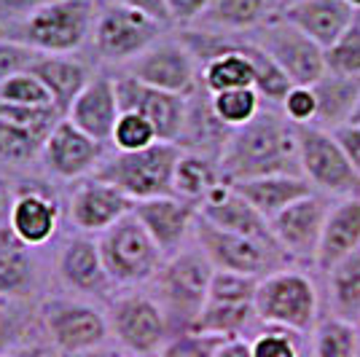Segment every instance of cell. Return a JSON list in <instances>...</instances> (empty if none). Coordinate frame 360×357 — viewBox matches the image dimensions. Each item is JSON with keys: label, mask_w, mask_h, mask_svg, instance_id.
Listing matches in <instances>:
<instances>
[{"label": "cell", "mask_w": 360, "mask_h": 357, "mask_svg": "<svg viewBox=\"0 0 360 357\" xmlns=\"http://www.w3.org/2000/svg\"><path fill=\"white\" fill-rule=\"evenodd\" d=\"M178 143H153L143 150H108L94 178L121 188L135 202L175 196V167L180 162Z\"/></svg>", "instance_id": "cell-4"}, {"label": "cell", "mask_w": 360, "mask_h": 357, "mask_svg": "<svg viewBox=\"0 0 360 357\" xmlns=\"http://www.w3.org/2000/svg\"><path fill=\"white\" fill-rule=\"evenodd\" d=\"M326 304L328 314L360 325V250L326 271Z\"/></svg>", "instance_id": "cell-31"}, {"label": "cell", "mask_w": 360, "mask_h": 357, "mask_svg": "<svg viewBox=\"0 0 360 357\" xmlns=\"http://www.w3.org/2000/svg\"><path fill=\"white\" fill-rule=\"evenodd\" d=\"M110 145L94 140L91 134L78 129L70 119H62L44 143L41 167L46 178L60 180V183H78L84 178H91L97 172L100 162L108 156Z\"/></svg>", "instance_id": "cell-15"}, {"label": "cell", "mask_w": 360, "mask_h": 357, "mask_svg": "<svg viewBox=\"0 0 360 357\" xmlns=\"http://www.w3.org/2000/svg\"><path fill=\"white\" fill-rule=\"evenodd\" d=\"M14 202H16V180L8 178V175H0V226H8Z\"/></svg>", "instance_id": "cell-50"}, {"label": "cell", "mask_w": 360, "mask_h": 357, "mask_svg": "<svg viewBox=\"0 0 360 357\" xmlns=\"http://www.w3.org/2000/svg\"><path fill=\"white\" fill-rule=\"evenodd\" d=\"M218 167L226 183L266 175H301L296 124L285 119L280 105H264L250 124L231 132Z\"/></svg>", "instance_id": "cell-1"}, {"label": "cell", "mask_w": 360, "mask_h": 357, "mask_svg": "<svg viewBox=\"0 0 360 357\" xmlns=\"http://www.w3.org/2000/svg\"><path fill=\"white\" fill-rule=\"evenodd\" d=\"M360 250V196L352 199H339L333 202L323 239H320V250H317L315 268L320 274H326L336 264H342L345 258L355 255Z\"/></svg>", "instance_id": "cell-24"}, {"label": "cell", "mask_w": 360, "mask_h": 357, "mask_svg": "<svg viewBox=\"0 0 360 357\" xmlns=\"http://www.w3.org/2000/svg\"><path fill=\"white\" fill-rule=\"evenodd\" d=\"M277 3V14L283 11V8H288V6H293V3H299V0H274Z\"/></svg>", "instance_id": "cell-56"}, {"label": "cell", "mask_w": 360, "mask_h": 357, "mask_svg": "<svg viewBox=\"0 0 360 357\" xmlns=\"http://www.w3.org/2000/svg\"><path fill=\"white\" fill-rule=\"evenodd\" d=\"M349 124L360 126V97H358V105H355V110H352V119H349Z\"/></svg>", "instance_id": "cell-55"}, {"label": "cell", "mask_w": 360, "mask_h": 357, "mask_svg": "<svg viewBox=\"0 0 360 357\" xmlns=\"http://www.w3.org/2000/svg\"><path fill=\"white\" fill-rule=\"evenodd\" d=\"M30 73H35L44 81L54 100V108L62 116H68L75 97L84 91V86L89 84L97 70L78 54H41L30 67Z\"/></svg>", "instance_id": "cell-26"}, {"label": "cell", "mask_w": 360, "mask_h": 357, "mask_svg": "<svg viewBox=\"0 0 360 357\" xmlns=\"http://www.w3.org/2000/svg\"><path fill=\"white\" fill-rule=\"evenodd\" d=\"M22 242L16 239V234L8 228V226H0V255L8 253V250H14V247H19Z\"/></svg>", "instance_id": "cell-54"}, {"label": "cell", "mask_w": 360, "mask_h": 357, "mask_svg": "<svg viewBox=\"0 0 360 357\" xmlns=\"http://www.w3.org/2000/svg\"><path fill=\"white\" fill-rule=\"evenodd\" d=\"M0 103L30 105V108H54V100L46 89V84L35 73L11 75L0 84Z\"/></svg>", "instance_id": "cell-39"}, {"label": "cell", "mask_w": 360, "mask_h": 357, "mask_svg": "<svg viewBox=\"0 0 360 357\" xmlns=\"http://www.w3.org/2000/svg\"><path fill=\"white\" fill-rule=\"evenodd\" d=\"M62 215H65V207H62L60 196L54 194L51 183L38 178L16 180V202L11 209L8 228L25 247L30 250L46 247L60 234Z\"/></svg>", "instance_id": "cell-17"}, {"label": "cell", "mask_w": 360, "mask_h": 357, "mask_svg": "<svg viewBox=\"0 0 360 357\" xmlns=\"http://www.w3.org/2000/svg\"><path fill=\"white\" fill-rule=\"evenodd\" d=\"M3 357H49V352H46V344L30 342V344L16 346V349H11V352H6Z\"/></svg>", "instance_id": "cell-53"}, {"label": "cell", "mask_w": 360, "mask_h": 357, "mask_svg": "<svg viewBox=\"0 0 360 357\" xmlns=\"http://www.w3.org/2000/svg\"><path fill=\"white\" fill-rule=\"evenodd\" d=\"M326 73L360 78V22L355 19L349 30L326 48Z\"/></svg>", "instance_id": "cell-37"}, {"label": "cell", "mask_w": 360, "mask_h": 357, "mask_svg": "<svg viewBox=\"0 0 360 357\" xmlns=\"http://www.w3.org/2000/svg\"><path fill=\"white\" fill-rule=\"evenodd\" d=\"M218 183H224V175H221V167L215 159L194 153V150L180 153V162L175 167V196L199 207V202L210 194Z\"/></svg>", "instance_id": "cell-32"}, {"label": "cell", "mask_w": 360, "mask_h": 357, "mask_svg": "<svg viewBox=\"0 0 360 357\" xmlns=\"http://www.w3.org/2000/svg\"><path fill=\"white\" fill-rule=\"evenodd\" d=\"M153 143H162L156 129H153V124L148 119H143L140 113L121 110L119 121H116V129H113V137H110V148L143 150V148H150Z\"/></svg>", "instance_id": "cell-38"}, {"label": "cell", "mask_w": 360, "mask_h": 357, "mask_svg": "<svg viewBox=\"0 0 360 357\" xmlns=\"http://www.w3.org/2000/svg\"><path fill=\"white\" fill-rule=\"evenodd\" d=\"M234 129H229L224 121L215 116L212 110V100L210 91L205 86L188 97V113H186V126H183V134H180V148L183 150H194V153H202V156H210V159H221L226 143L231 137Z\"/></svg>", "instance_id": "cell-25"}, {"label": "cell", "mask_w": 360, "mask_h": 357, "mask_svg": "<svg viewBox=\"0 0 360 357\" xmlns=\"http://www.w3.org/2000/svg\"><path fill=\"white\" fill-rule=\"evenodd\" d=\"M224 342L226 339H218V336H210V333L186 330V333L172 336L156 357H212L215 349Z\"/></svg>", "instance_id": "cell-43"}, {"label": "cell", "mask_w": 360, "mask_h": 357, "mask_svg": "<svg viewBox=\"0 0 360 357\" xmlns=\"http://www.w3.org/2000/svg\"><path fill=\"white\" fill-rule=\"evenodd\" d=\"M41 283H44V271L35 250L19 245L0 255V301L25 304L38 293Z\"/></svg>", "instance_id": "cell-30"}, {"label": "cell", "mask_w": 360, "mask_h": 357, "mask_svg": "<svg viewBox=\"0 0 360 357\" xmlns=\"http://www.w3.org/2000/svg\"><path fill=\"white\" fill-rule=\"evenodd\" d=\"M38 57H41V51H35L32 46L0 32V84L11 75L27 73Z\"/></svg>", "instance_id": "cell-44"}, {"label": "cell", "mask_w": 360, "mask_h": 357, "mask_svg": "<svg viewBox=\"0 0 360 357\" xmlns=\"http://www.w3.org/2000/svg\"><path fill=\"white\" fill-rule=\"evenodd\" d=\"M312 89H315L317 100L315 126L336 132L339 126L349 124L360 97V78L326 73L317 84H312Z\"/></svg>", "instance_id": "cell-29"}, {"label": "cell", "mask_w": 360, "mask_h": 357, "mask_svg": "<svg viewBox=\"0 0 360 357\" xmlns=\"http://www.w3.org/2000/svg\"><path fill=\"white\" fill-rule=\"evenodd\" d=\"M215 116L224 121L229 129H240L264 110V97L255 86H242V89H226L218 94H210Z\"/></svg>", "instance_id": "cell-35"}, {"label": "cell", "mask_w": 360, "mask_h": 357, "mask_svg": "<svg viewBox=\"0 0 360 357\" xmlns=\"http://www.w3.org/2000/svg\"><path fill=\"white\" fill-rule=\"evenodd\" d=\"M253 38L280 65V70L290 78L293 86H312L326 75V48L280 14L271 16L264 27H258Z\"/></svg>", "instance_id": "cell-13"}, {"label": "cell", "mask_w": 360, "mask_h": 357, "mask_svg": "<svg viewBox=\"0 0 360 357\" xmlns=\"http://www.w3.org/2000/svg\"><path fill=\"white\" fill-rule=\"evenodd\" d=\"M0 119L49 137V132H51L65 116H62L57 108H30V105L0 103Z\"/></svg>", "instance_id": "cell-41"}, {"label": "cell", "mask_w": 360, "mask_h": 357, "mask_svg": "<svg viewBox=\"0 0 360 357\" xmlns=\"http://www.w3.org/2000/svg\"><path fill=\"white\" fill-rule=\"evenodd\" d=\"M280 16L293 27H299L304 35H309L317 46L328 48L349 30V25L355 22L358 14L345 0H299L283 8Z\"/></svg>", "instance_id": "cell-23"}, {"label": "cell", "mask_w": 360, "mask_h": 357, "mask_svg": "<svg viewBox=\"0 0 360 357\" xmlns=\"http://www.w3.org/2000/svg\"><path fill=\"white\" fill-rule=\"evenodd\" d=\"M355 19H358V22H360V11H358V16H355Z\"/></svg>", "instance_id": "cell-59"}, {"label": "cell", "mask_w": 360, "mask_h": 357, "mask_svg": "<svg viewBox=\"0 0 360 357\" xmlns=\"http://www.w3.org/2000/svg\"><path fill=\"white\" fill-rule=\"evenodd\" d=\"M97 245L110 280L121 290L148 287L165 264V253L156 247V242L135 218V212L103 231L97 237Z\"/></svg>", "instance_id": "cell-7"}, {"label": "cell", "mask_w": 360, "mask_h": 357, "mask_svg": "<svg viewBox=\"0 0 360 357\" xmlns=\"http://www.w3.org/2000/svg\"><path fill=\"white\" fill-rule=\"evenodd\" d=\"M119 73L132 75L146 86L169 91V94H180V97H191L202 86L199 62L188 51V46L180 41L178 32L162 35L140 57L119 67Z\"/></svg>", "instance_id": "cell-12"}, {"label": "cell", "mask_w": 360, "mask_h": 357, "mask_svg": "<svg viewBox=\"0 0 360 357\" xmlns=\"http://www.w3.org/2000/svg\"><path fill=\"white\" fill-rule=\"evenodd\" d=\"M212 357H253L250 352V342L248 339H226Z\"/></svg>", "instance_id": "cell-51"}, {"label": "cell", "mask_w": 360, "mask_h": 357, "mask_svg": "<svg viewBox=\"0 0 360 357\" xmlns=\"http://www.w3.org/2000/svg\"><path fill=\"white\" fill-rule=\"evenodd\" d=\"M194 245L207 255V261L215 271H234V274L264 280L271 271L290 266V261L283 255V250L264 245L258 239L224 231V228L207 223L202 218H196Z\"/></svg>", "instance_id": "cell-11"}, {"label": "cell", "mask_w": 360, "mask_h": 357, "mask_svg": "<svg viewBox=\"0 0 360 357\" xmlns=\"http://www.w3.org/2000/svg\"><path fill=\"white\" fill-rule=\"evenodd\" d=\"M46 134L16 126L0 119V164L3 167H32L41 162Z\"/></svg>", "instance_id": "cell-34"}, {"label": "cell", "mask_w": 360, "mask_h": 357, "mask_svg": "<svg viewBox=\"0 0 360 357\" xmlns=\"http://www.w3.org/2000/svg\"><path fill=\"white\" fill-rule=\"evenodd\" d=\"M266 221L277 218L285 207L299 202L304 196L315 194L312 183L304 175H266V178L240 180L231 183Z\"/></svg>", "instance_id": "cell-27"}, {"label": "cell", "mask_w": 360, "mask_h": 357, "mask_svg": "<svg viewBox=\"0 0 360 357\" xmlns=\"http://www.w3.org/2000/svg\"><path fill=\"white\" fill-rule=\"evenodd\" d=\"M296 132H299L301 175L312 183L317 194H326L336 202L360 196V175L349 164L336 134L315 124L296 126Z\"/></svg>", "instance_id": "cell-10"}, {"label": "cell", "mask_w": 360, "mask_h": 357, "mask_svg": "<svg viewBox=\"0 0 360 357\" xmlns=\"http://www.w3.org/2000/svg\"><path fill=\"white\" fill-rule=\"evenodd\" d=\"M199 218L212 226H218V228H224V231L242 234V237L258 239V242H264V245L277 247L269 221H266L231 183H226V180L218 183L210 194L199 202ZM277 250H280V247H277Z\"/></svg>", "instance_id": "cell-21"}, {"label": "cell", "mask_w": 360, "mask_h": 357, "mask_svg": "<svg viewBox=\"0 0 360 357\" xmlns=\"http://www.w3.org/2000/svg\"><path fill=\"white\" fill-rule=\"evenodd\" d=\"M121 116L119 105V89H116V75L110 70H97L91 75V81L84 86V91L75 97V103L70 105L68 116L86 134H91L94 140L110 145V137L116 129V121Z\"/></svg>", "instance_id": "cell-22"}, {"label": "cell", "mask_w": 360, "mask_h": 357, "mask_svg": "<svg viewBox=\"0 0 360 357\" xmlns=\"http://www.w3.org/2000/svg\"><path fill=\"white\" fill-rule=\"evenodd\" d=\"M360 325H352L342 317L323 314L309 336L312 357H355L358 355Z\"/></svg>", "instance_id": "cell-33"}, {"label": "cell", "mask_w": 360, "mask_h": 357, "mask_svg": "<svg viewBox=\"0 0 360 357\" xmlns=\"http://www.w3.org/2000/svg\"><path fill=\"white\" fill-rule=\"evenodd\" d=\"M345 3L349 6V8H352V11H355V14L360 11V0H345Z\"/></svg>", "instance_id": "cell-57"}, {"label": "cell", "mask_w": 360, "mask_h": 357, "mask_svg": "<svg viewBox=\"0 0 360 357\" xmlns=\"http://www.w3.org/2000/svg\"><path fill=\"white\" fill-rule=\"evenodd\" d=\"M355 357H360V339H358V355H355Z\"/></svg>", "instance_id": "cell-58"}, {"label": "cell", "mask_w": 360, "mask_h": 357, "mask_svg": "<svg viewBox=\"0 0 360 357\" xmlns=\"http://www.w3.org/2000/svg\"><path fill=\"white\" fill-rule=\"evenodd\" d=\"M113 3H121V6H129V8H137L143 14L153 16L156 22H162L167 27H172L169 22V14H167V3L165 0H113Z\"/></svg>", "instance_id": "cell-49"}, {"label": "cell", "mask_w": 360, "mask_h": 357, "mask_svg": "<svg viewBox=\"0 0 360 357\" xmlns=\"http://www.w3.org/2000/svg\"><path fill=\"white\" fill-rule=\"evenodd\" d=\"M277 16L274 0H212L196 27L212 32H255Z\"/></svg>", "instance_id": "cell-28"}, {"label": "cell", "mask_w": 360, "mask_h": 357, "mask_svg": "<svg viewBox=\"0 0 360 357\" xmlns=\"http://www.w3.org/2000/svg\"><path fill=\"white\" fill-rule=\"evenodd\" d=\"M212 274L215 268L194 242L180 253L165 258L159 274L150 280L148 290L165 309L172 336L194 330L210 296Z\"/></svg>", "instance_id": "cell-2"}, {"label": "cell", "mask_w": 360, "mask_h": 357, "mask_svg": "<svg viewBox=\"0 0 360 357\" xmlns=\"http://www.w3.org/2000/svg\"><path fill=\"white\" fill-rule=\"evenodd\" d=\"M323 298L317 283L301 268H280L258 280L255 290V314L261 325L288 327L301 336H312L320 323Z\"/></svg>", "instance_id": "cell-5"}, {"label": "cell", "mask_w": 360, "mask_h": 357, "mask_svg": "<svg viewBox=\"0 0 360 357\" xmlns=\"http://www.w3.org/2000/svg\"><path fill=\"white\" fill-rule=\"evenodd\" d=\"M333 134H336L339 145L345 148L349 164L355 167V172L360 175V126H355V124H345V126H339Z\"/></svg>", "instance_id": "cell-48"}, {"label": "cell", "mask_w": 360, "mask_h": 357, "mask_svg": "<svg viewBox=\"0 0 360 357\" xmlns=\"http://www.w3.org/2000/svg\"><path fill=\"white\" fill-rule=\"evenodd\" d=\"M165 3L172 27L186 30V27H196L199 25V19L207 14L212 0H165Z\"/></svg>", "instance_id": "cell-46"}, {"label": "cell", "mask_w": 360, "mask_h": 357, "mask_svg": "<svg viewBox=\"0 0 360 357\" xmlns=\"http://www.w3.org/2000/svg\"><path fill=\"white\" fill-rule=\"evenodd\" d=\"M97 14V0H49L6 30V35L32 46L41 54H78L91 44Z\"/></svg>", "instance_id": "cell-3"}, {"label": "cell", "mask_w": 360, "mask_h": 357, "mask_svg": "<svg viewBox=\"0 0 360 357\" xmlns=\"http://www.w3.org/2000/svg\"><path fill=\"white\" fill-rule=\"evenodd\" d=\"M116 89L121 110H132L148 119L162 143H180L188 113V97L146 86L127 73H116Z\"/></svg>", "instance_id": "cell-19"}, {"label": "cell", "mask_w": 360, "mask_h": 357, "mask_svg": "<svg viewBox=\"0 0 360 357\" xmlns=\"http://www.w3.org/2000/svg\"><path fill=\"white\" fill-rule=\"evenodd\" d=\"M258 280L234 274V271H215L210 283L207 301H231V304H255Z\"/></svg>", "instance_id": "cell-42"}, {"label": "cell", "mask_w": 360, "mask_h": 357, "mask_svg": "<svg viewBox=\"0 0 360 357\" xmlns=\"http://www.w3.org/2000/svg\"><path fill=\"white\" fill-rule=\"evenodd\" d=\"M169 27L156 22L153 16L143 14L137 8L121 6L113 0H105L100 6L97 25L91 32V54L103 65H119L140 57L146 48L156 44L162 35H167Z\"/></svg>", "instance_id": "cell-8"}, {"label": "cell", "mask_w": 360, "mask_h": 357, "mask_svg": "<svg viewBox=\"0 0 360 357\" xmlns=\"http://www.w3.org/2000/svg\"><path fill=\"white\" fill-rule=\"evenodd\" d=\"M54 271L65 285V290H70L73 296L84 298H113L116 285L108 274L97 237L89 234H70L60 245L57 258H54Z\"/></svg>", "instance_id": "cell-18"}, {"label": "cell", "mask_w": 360, "mask_h": 357, "mask_svg": "<svg viewBox=\"0 0 360 357\" xmlns=\"http://www.w3.org/2000/svg\"><path fill=\"white\" fill-rule=\"evenodd\" d=\"M135 207L137 202L132 196L91 175L73 183L70 196L65 202V218L78 234L100 237L110 226L119 223L121 218L132 215Z\"/></svg>", "instance_id": "cell-16"}, {"label": "cell", "mask_w": 360, "mask_h": 357, "mask_svg": "<svg viewBox=\"0 0 360 357\" xmlns=\"http://www.w3.org/2000/svg\"><path fill=\"white\" fill-rule=\"evenodd\" d=\"M35 323H41V320H38V314L32 317L27 306L14 304V301L0 304V357L16 346H22V344H30V333Z\"/></svg>", "instance_id": "cell-36"}, {"label": "cell", "mask_w": 360, "mask_h": 357, "mask_svg": "<svg viewBox=\"0 0 360 357\" xmlns=\"http://www.w3.org/2000/svg\"><path fill=\"white\" fill-rule=\"evenodd\" d=\"M307 336L293 333L288 327H274V325H261L258 333L250 342V352L253 357H301V346Z\"/></svg>", "instance_id": "cell-40"}, {"label": "cell", "mask_w": 360, "mask_h": 357, "mask_svg": "<svg viewBox=\"0 0 360 357\" xmlns=\"http://www.w3.org/2000/svg\"><path fill=\"white\" fill-rule=\"evenodd\" d=\"M70 357H135V355H129L127 349H121L119 344H103V346H94L89 352H78V355H70Z\"/></svg>", "instance_id": "cell-52"}, {"label": "cell", "mask_w": 360, "mask_h": 357, "mask_svg": "<svg viewBox=\"0 0 360 357\" xmlns=\"http://www.w3.org/2000/svg\"><path fill=\"white\" fill-rule=\"evenodd\" d=\"M49 0H0V32L11 30L25 16H30L38 6Z\"/></svg>", "instance_id": "cell-47"}, {"label": "cell", "mask_w": 360, "mask_h": 357, "mask_svg": "<svg viewBox=\"0 0 360 357\" xmlns=\"http://www.w3.org/2000/svg\"><path fill=\"white\" fill-rule=\"evenodd\" d=\"M280 110L285 113V119L296 126L304 124H315L317 116V100L312 86H290L285 100L280 103Z\"/></svg>", "instance_id": "cell-45"}, {"label": "cell", "mask_w": 360, "mask_h": 357, "mask_svg": "<svg viewBox=\"0 0 360 357\" xmlns=\"http://www.w3.org/2000/svg\"><path fill=\"white\" fill-rule=\"evenodd\" d=\"M110 339L135 357H156L172 339L165 309L146 287L121 290L105 306Z\"/></svg>", "instance_id": "cell-6"}, {"label": "cell", "mask_w": 360, "mask_h": 357, "mask_svg": "<svg viewBox=\"0 0 360 357\" xmlns=\"http://www.w3.org/2000/svg\"><path fill=\"white\" fill-rule=\"evenodd\" d=\"M333 202L336 199L315 191V194L293 202L290 207H285L277 218L269 221L274 242H277V247L283 250V255L290 264L315 266L323 228H326V218H328Z\"/></svg>", "instance_id": "cell-14"}, {"label": "cell", "mask_w": 360, "mask_h": 357, "mask_svg": "<svg viewBox=\"0 0 360 357\" xmlns=\"http://www.w3.org/2000/svg\"><path fill=\"white\" fill-rule=\"evenodd\" d=\"M135 218L156 242V247L165 253V258H169L194 242L199 207L180 196H156L137 202Z\"/></svg>", "instance_id": "cell-20"}, {"label": "cell", "mask_w": 360, "mask_h": 357, "mask_svg": "<svg viewBox=\"0 0 360 357\" xmlns=\"http://www.w3.org/2000/svg\"><path fill=\"white\" fill-rule=\"evenodd\" d=\"M38 320L49 344L70 357L103 346L110 339L105 309L94 306L86 298L75 296H49L38 306Z\"/></svg>", "instance_id": "cell-9"}]
</instances>
